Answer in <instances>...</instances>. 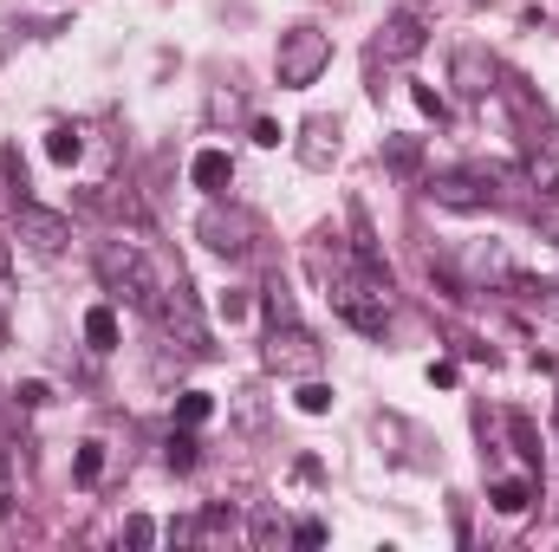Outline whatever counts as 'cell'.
Wrapping results in <instances>:
<instances>
[{
    "mask_svg": "<svg viewBox=\"0 0 559 552\" xmlns=\"http://www.w3.org/2000/svg\"><path fill=\"white\" fill-rule=\"evenodd\" d=\"M7 267H13V248H7V235H0V279H7Z\"/></svg>",
    "mask_w": 559,
    "mask_h": 552,
    "instance_id": "cell-32",
    "label": "cell"
},
{
    "mask_svg": "<svg viewBox=\"0 0 559 552\" xmlns=\"http://www.w3.org/2000/svg\"><path fill=\"white\" fill-rule=\"evenodd\" d=\"M20 241H26L33 254H59V248L72 241V215H59V208H39V202H26V208H20Z\"/></svg>",
    "mask_w": 559,
    "mask_h": 552,
    "instance_id": "cell-10",
    "label": "cell"
},
{
    "mask_svg": "<svg viewBox=\"0 0 559 552\" xmlns=\"http://www.w3.org/2000/svg\"><path fill=\"white\" fill-rule=\"evenodd\" d=\"M209 416H215V397H209V391H182V397H176V422H189V429H202Z\"/></svg>",
    "mask_w": 559,
    "mask_h": 552,
    "instance_id": "cell-16",
    "label": "cell"
},
{
    "mask_svg": "<svg viewBox=\"0 0 559 552\" xmlns=\"http://www.w3.org/2000/svg\"><path fill=\"white\" fill-rule=\"evenodd\" d=\"M46 156H52L59 169H72V163L85 156V137H79L72 124H59V131H46Z\"/></svg>",
    "mask_w": 559,
    "mask_h": 552,
    "instance_id": "cell-15",
    "label": "cell"
},
{
    "mask_svg": "<svg viewBox=\"0 0 559 552\" xmlns=\"http://www.w3.org/2000/svg\"><path fill=\"white\" fill-rule=\"evenodd\" d=\"M98 475H105V442H85V448H79V481L92 488Z\"/></svg>",
    "mask_w": 559,
    "mask_h": 552,
    "instance_id": "cell-20",
    "label": "cell"
},
{
    "mask_svg": "<svg viewBox=\"0 0 559 552\" xmlns=\"http://www.w3.org/2000/svg\"><path fill=\"white\" fill-rule=\"evenodd\" d=\"M254 143H261V149H280V124H274V118H261V124H254Z\"/></svg>",
    "mask_w": 559,
    "mask_h": 552,
    "instance_id": "cell-29",
    "label": "cell"
},
{
    "mask_svg": "<svg viewBox=\"0 0 559 552\" xmlns=\"http://www.w3.org/2000/svg\"><path fill=\"white\" fill-rule=\"evenodd\" d=\"M235 540H241V527L228 507H209V514H189L169 527V547H235Z\"/></svg>",
    "mask_w": 559,
    "mask_h": 552,
    "instance_id": "cell-9",
    "label": "cell"
},
{
    "mask_svg": "<svg viewBox=\"0 0 559 552\" xmlns=\"http://www.w3.org/2000/svg\"><path fill=\"white\" fill-rule=\"evenodd\" d=\"M92 267H98V279H105L111 299H124V305H138V312H150L156 292H163V274H156V261L143 254L138 241H98Z\"/></svg>",
    "mask_w": 559,
    "mask_h": 552,
    "instance_id": "cell-2",
    "label": "cell"
},
{
    "mask_svg": "<svg viewBox=\"0 0 559 552\" xmlns=\"http://www.w3.org/2000/svg\"><path fill=\"white\" fill-rule=\"evenodd\" d=\"M169 468L182 475V468H195V435H189V422L182 429H169Z\"/></svg>",
    "mask_w": 559,
    "mask_h": 552,
    "instance_id": "cell-18",
    "label": "cell"
},
{
    "mask_svg": "<svg viewBox=\"0 0 559 552\" xmlns=\"http://www.w3.org/2000/svg\"><path fill=\"white\" fill-rule=\"evenodd\" d=\"M222 319L241 325V319H248V292H222Z\"/></svg>",
    "mask_w": 559,
    "mask_h": 552,
    "instance_id": "cell-24",
    "label": "cell"
},
{
    "mask_svg": "<svg viewBox=\"0 0 559 552\" xmlns=\"http://www.w3.org/2000/svg\"><path fill=\"white\" fill-rule=\"evenodd\" d=\"M189 182H195L202 195H222V189L235 182V156H228V149H195V163H189Z\"/></svg>",
    "mask_w": 559,
    "mask_h": 552,
    "instance_id": "cell-13",
    "label": "cell"
},
{
    "mask_svg": "<svg viewBox=\"0 0 559 552\" xmlns=\"http://www.w3.org/2000/svg\"><path fill=\"white\" fill-rule=\"evenodd\" d=\"M85 338H92V351H111L118 345V312L111 305H92L85 312Z\"/></svg>",
    "mask_w": 559,
    "mask_h": 552,
    "instance_id": "cell-14",
    "label": "cell"
},
{
    "mask_svg": "<svg viewBox=\"0 0 559 552\" xmlns=\"http://www.w3.org/2000/svg\"><path fill=\"white\" fill-rule=\"evenodd\" d=\"M455 79H462V92H488V79H481V59H475V52H462V59H455Z\"/></svg>",
    "mask_w": 559,
    "mask_h": 552,
    "instance_id": "cell-21",
    "label": "cell"
},
{
    "mask_svg": "<svg viewBox=\"0 0 559 552\" xmlns=\"http://www.w3.org/2000/svg\"><path fill=\"white\" fill-rule=\"evenodd\" d=\"M429 202H436V208H455V215H475V208L495 202V189H488V176L449 169V176H429Z\"/></svg>",
    "mask_w": 559,
    "mask_h": 552,
    "instance_id": "cell-8",
    "label": "cell"
},
{
    "mask_svg": "<svg viewBox=\"0 0 559 552\" xmlns=\"http://www.w3.org/2000/svg\"><path fill=\"white\" fill-rule=\"evenodd\" d=\"M325 65H332V33H319V26H293V33H280L274 72H280L286 92H306Z\"/></svg>",
    "mask_w": 559,
    "mask_h": 552,
    "instance_id": "cell-3",
    "label": "cell"
},
{
    "mask_svg": "<svg viewBox=\"0 0 559 552\" xmlns=\"http://www.w3.org/2000/svg\"><path fill=\"white\" fill-rule=\"evenodd\" d=\"M423 46H429V20L411 13V7H397V13L378 26V59H391V65H411Z\"/></svg>",
    "mask_w": 559,
    "mask_h": 552,
    "instance_id": "cell-7",
    "label": "cell"
},
{
    "mask_svg": "<svg viewBox=\"0 0 559 552\" xmlns=\"http://www.w3.org/2000/svg\"><path fill=\"white\" fill-rule=\"evenodd\" d=\"M124 540H131V547H156V520H124Z\"/></svg>",
    "mask_w": 559,
    "mask_h": 552,
    "instance_id": "cell-23",
    "label": "cell"
},
{
    "mask_svg": "<svg viewBox=\"0 0 559 552\" xmlns=\"http://www.w3.org/2000/svg\"><path fill=\"white\" fill-rule=\"evenodd\" d=\"M13 514V481H7V468H0V520Z\"/></svg>",
    "mask_w": 559,
    "mask_h": 552,
    "instance_id": "cell-31",
    "label": "cell"
},
{
    "mask_svg": "<svg viewBox=\"0 0 559 552\" xmlns=\"http://www.w3.org/2000/svg\"><path fill=\"white\" fill-rule=\"evenodd\" d=\"M150 312H156L163 338H176V345H182V351H195V358L209 351V319H202V305H195V292H189V279H182V274H176V286H163V292H156V305H150Z\"/></svg>",
    "mask_w": 559,
    "mask_h": 552,
    "instance_id": "cell-4",
    "label": "cell"
},
{
    "mask_svg": "<svg viewBox=\"0 0 559 552\" xmlns=\"http://www.w3.org/2000/svg\"><path fill=\"white\" fill-rule=\"evenodd\" d=\"M391 163L397 169H417V143H391Z\"/></svg>",
    "mask_w": 559,
    "mask_h": 552,
    "instance_id": "cell-30",
    "label": "cell"
},
{
    "mask_svg": "<svg viewBox=\"0 0 559 552\" xmlns=\"http://www.w3.org/2000/svg\"><path fill=\"white\" fill-rule=\"evenodd\" d=\"M554 429H559V410H554Z\"/></svg>",
    "mask_w": 559,
    "mask_h": 552,
    "instance_id": "cell-33",
    "label": "cell"
},
{
    "mask_svg": "<svg viewBox=\"0 0 559 552\" xmlns=\"http://www.w3.org/2000/svg\"><path fill=\"white\" fill-rule=\"evenodd\" d=\"M195 235H202V241H209L222 261H241V254L254 248V221H248L241 208H222V202H209V208H202Z\"/></svg>",
    "mask_w": 559,
    "mask_h": 552,
    "instance_id": "cell-6",
    "label": "cell"
},
{
    "mask_svg": "<svg viewBox=\"0 0 559 552\" xmlns=\"http://www.w3.org/2000/svg\"><path fill=\"white\" fill-rule=\"evenodd\" d=\"M429 384H436V391H455V384H462V371L442 358V364H429Z\"/></svg>",
    "mask_w": 559,
    "mask_h": 552,
    "instance_id": "cell-25",
    "label": "cell"
},
{
    "mask_svg": "<svg viewBox=\"0 0 559 552\" xmlns=\"http://www.w3.org/2000/svg\"><path fill=\"white\" fill-rule=\"evenodd\" d=\"M319 338L299 325V319H280L274 332H267V371H280V377H312L319 371Z\"/></svg>",
    "mask_w": 559,
    "mask_h": 552,
    "instance_id": "cell-5",
    "label": "cell"
},
{
    "mask_svg": "<svg viewBox=\"0 0 559 552\" xmlns=\"http://www.w3.org/2000/svg\"><path fill=\"white\" fill-rule=\"evenodd\" d=\"M338 137H345L338 118H306V124H299V143H293V156H299L306 169H332V163H338Z\"/></svg>",
    "mask_w": 559,
    "mask_h": 552,
    "instance_id": "cell-11",
    "label": "cell"
},
{
    "mask_svg": "<svg viewBox=\"0 0 559 552\" xmlns=\"http://www.w3.org/2000/svg\"><path fill=\"white\" fill-rule=\"evenodd\" d=\"M312 267L325 279V299H332V312L352 325V332H365V338H384V325H391V279L365 274V267H345V261H319L312 254Z\"/></svg>",
    "mask_w": 559,
    "mask_h": 552,
    "instance_id": "cell-1",
    "label": "cell"
},
{
    "mask_svg": "<svg viewBox=\"0 0 559 552\" xmlns=\"http://www.w3.org/2000/svg\"><path fill=\"white\" fill-rule=\"evenodd\" d=\"M293 540H299V547H325V527H319V520H299Z\"/></svg>",
    "mask_w": 559,
    "mask_h": 552,
    "instance_id": "cell-27",
    "label": "cell"
},
{
    "mask_svg": "<svg viewBox=\"0 0 559 552\" xmlns=\"http://www.w3.org/2000/svg\"><path fill=\"white\" fill-rule=\"evenodd\" d=\"M488 501H495V514H527V501H534V494H527V481H495V494H488Z\"/></svg>",
    "mask_w": 559,
    "mask_h": 552,
    "instance_id": "cell-17",
    "label": "cell"
},
{
    "mask_svg": "<svg viewBox=\"0 0 559 552\" xmlns=\"http://www.w3.org/2000/svg\"><path fill=\"white\" fill-rule=\"evenodd\" d=\"M293 404H299L306 416H325V410H332V384H299V397H293Z\"/></svg>",
    "mask_w": 559,
    "mask_h": 552,
    "instance_id": "cell-19",
    "label": "cell"
},
{
    "mask_svg": "<svg viewBox=\"0 0 559 552\" xmlns=\"http://www.w3.org/2000/svg\"><path fill=\"white\" fill-rule=\"evenodd\" d=\"M411 98H417V111H423V118H436V124L449 118V105H442V92H429V85H417Z\"/></svg>",
    "mask_w": 559,
    "mask_h": 552,
    "instance_id": "cell-22",
    "label": "cell"
},
{
    "mask_svg": "<svg viewBox=\"0 0 559 552\" xmlns=\"http://www.w3.org/2000/svg\"><path fill=\"white\" fill-rule=\"evenodd\" d=\"M13 397H20V410H39V404H46V397H52V391H46V384H39V377H33V384H20V391H13Z\"/></svg>",
    "mask_w": 559,
    "mask_h": 552,
    "instance_id": "cell-26",
    "label": "cell"
},
{
    "mask_svg": "<svg viewBox=\"0 0 559 552\" xmlns=\"http://www.w3.org/2000/svg\"><path fill=\"white\" fill-rule=\"evenodd\" d=\"M527 189L540 202H559V143L554 137H534V149H527Z\"/></svg>",
    "mask_w": 559,
    "mask_h": 552,
    "instance_id": "cell-12",
    "label": "cell"
},
{
    "mask_svg": "<svg viewBox=\"0 0 559 552\" xmlns=\"http://www.w3.org/2000/svg\"><path fill=\"white\" fill-rule=\"evenodd\" d=\"M254 540H261V547H280V520H274V514H261V520H254Z\"/></svg>",
    "mask_w": 559,
    "mask_h": 552,
    "instance_id": "cell-28",
    "label": "cell"
}]
</instances>
